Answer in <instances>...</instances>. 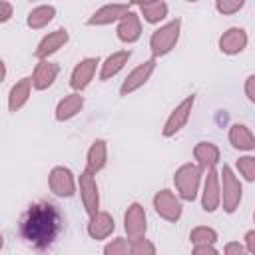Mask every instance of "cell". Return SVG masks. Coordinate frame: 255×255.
Returning a JSON list of instances; mask_svg holds the SVG:
<instances>
[{"label":"cell","instance_id":"3","mask_svg":"<svg viewBox=\"0 0 255 255\" xmlns=\"http://www.w3.org/2000/svg\"><path fill=\"white\" fill-rule=\"evenodd\" d=\"M179 34H181V20L179 18H173V20L165 22L163 26H159L157 30H153L149 36V50H151L153 58L157 60L161 56H167L175 48Z\"/></svg>","mask_w":255,"mask_h":255},{"label":"cell","instance_id":"34","mask_svg":"<svg viewBox=\"0 0 255 255\" xmlns=\"http://www.w3.org/2000/svg\"><path fill=\"white\" fill-rule=\"evenodd\" d=\"M245 96L251 104H255V74L247 76V80H245Z\"/></svg>","mask_w":255,"mask_h":255},{"label":"cell","instance_id":"7","mask_svg":"<svg viewBox=\"0 0 255 255\" xmlns=\"http://www.w3.org/2000/svg\"><path fill=\"white\" fill-rule=\"evenodd\" d=\"M153 209L155 213L169 221V223H175L179 221L181 213H183V207H181V199L179 195H175L171 189H159L155 195H153Z\"/></svg>","mask_w":255,"mask_h":255},{"label":"cell","instance_id":"26","mask_svg":"<svg viewBox=\"0 0 255 255\" xmlns=\"http://www.w3.org/2000/svg\"><path fill=\"white\" fill-rule=\"evenodd\" d=\"M137 8H139V14L143 16V20H145L147 24H159L161 20H165V16H167V12H169L167 2H163V0L139 2Z\"/></svg>","mask_w":255,"mask_h":255},{"label":"cell","instance_id":"20","mask_svg":"<svg viewBox=\"0 0 255 255\" xmlns=\"http://www.w3.org/2000/svg\"><path fill=\"white\" fill-rule=\"evenodd\" d=\"M84 104H86L84 96L78 94V92H72V94L64 96V98L58 102L56 112H54V118H56L58 122H70L72 118H76V116L82 112Z\"/></svg>","mask_w":255,"mask_h":255},{"label":"cell","instance_id":"23","mask_svg":"<svg viewBox=\"0 0 255 255\" xmlns=\"http://www.w3.org/2000/svg\"><path fill=\"white\" fill-rule=\"evenodd\" d=\"M129 58H131V52H129V50L112 52V54L102 62V66H100V80L106 82V80L118 76V74L126 68V64H128Z\"/></svg>","mask_w":255,"mask_h":255},{"label":"cell","instance_id":"33","mask_svg":"<svg viewBox=\"0 0 255 255\" xmlns=\"http://www.w3.org/2000/svg\"><path fill=\"white\" fill-rule=\"evenodd\" d=\"M14 16V6L8 0H0V24L8 22Z\"/></svg>","mask_w":255,"mask_h":255},{"label":"cell","instance_id":"19","mask_svg":"<svg viewBox=\"0 0 255 255\" xmlns=\"http://www.w3.org/2000/svg\"><path fill=\"white\" fill-rule=\"evenodd\" d=\"M193 159L203 171H209L217 167L221 159V151L213 141H197L193 147Z\"/></svg>","mask_w":255,"mask_h":255},{"label":"cell","instance_id":"1","mask_svg":"<svg viewBox=\"0 0 255 255\" xmlns=\"http://www.w3.org/2000/svg\"><path fill=\"white\" fill-rule=\"evenodd\" d=\"M62 231V215L48 201L32 203L20 217V235L34 249L50 247Z\"/></svg>","mask_w":255,"mask_h":255},{"label":"cell","instance_id":"25","mask_svg":"<svg viewBox=\"0 0 255 255\" xmlns=\"http://www.w3.org/2000/svg\"><path fill=\"white\" fill-rule=\"evenodd\" d=\"M56 16V6L52 4H40V6H34L28 16H26V24L28 28L32 30H42L44 26H48Z\"/></svg>","mask_w":255,"mask_h":255},{"label":"cell","instance_id":"14","mask_svg":"<svg viewBox=\"0 0 255 255\" xmlns=\"http://www.w3.org/2000/svg\"><path fill=\"white\" fill-rule=\"evenodd\" d=\"M128 12H131V4H104L88 18L86 24L88 26H108V24L120 22Z\"/></svg>","mask_w":255,"mask_h":255},{"label":"cell","instance_id":"30","mask_svg":"<svg viewBox=\"0 0 255 255\" xmlns=\"http://www.w3.org/2000/svg\"><path fill=\"white\" fill-rule=\"evenodd\" d=\"M131 243V251L129 255H157V249H155V243L141 237V239H135V241H129Z\"/></svg>","mask_w":255,"mask_h":255},{"label":"cell","instance_id":"36","mask_svg":"<svg viewBox=\"0 0 255 255\" xmlns=\"http://www.w3.org/2000/svg\"><path fill=\"white\" fill-rule=\"evenodd\" d=\"M245 249L249 251V255H255V229H249L245 233Z\"/></svg>","mask_w":255,"mask_h":255},{"label":"cell","instance_id":"10","mask_svg":"<svg viewBox=\"0 0 255 255\" xmlns=\"http://www.w3.org/2000/svg\"><path fill=\"white\" fill-rule=\"evenodd\" d=\"M78 189H80V197H82V205L84 211L88 213V217L96 215L100 211V191H98V183L96 177L90 171H82L78 177Z\"/></svg>","mask_w":255,"mask_h":255},{"label":"cell","instance_id":"12","mask_svg":"<svg viewBox=\"0 0 255 255\" xmlns=\"http://www.w3.org/2000/svg\"><path fill=\"white\" fill-rule=\"evenodd\" d=\"M153 72H155V58L151 56L149 60L137 64V66L126 76V80H124L122 86H120V94H122V96H129V94H133L135 90H139V88L151 78Z\"/></svg>","mask_w":255,"mask_h":255},{"label":"cell","instance_id":"35","mask_svg":"<svg viewBox=\"0 0 255 255\" xmlns=\"http://www.w3.org/2000/svg\"><path fill=\"white\" fill-rule=\"evenodd\" d=\"M191 255H219V251L215 249V245H195Z\"/></svg>","mask_w":255,"mask_h":255},{"label":"cell","instance_id":"18","mask_svg":"<svg viewBox=\"0 0 255 255\" xmlns=\"http://www.w3.org/2000/svg\"><path fill=\"white\" fill-rule=\"evenodd\" d=\"M116 34H118V38H120L122 42H126V44L137 42L139 36H141V16H139L137 12H133V10L128 12V14L118 22Z\"/></svg>","mask_w":255,"mask_h":255},{"label":"cell","instance_id":"28","mask_svg":"<svg viewBox=\"0 0 255 255\" xmlns=\"http://www.w3.org/2000/svg\"><path fill=\"white\" fill-rule=\"evenodd\" d=\"M235 169L245 181H255V155H241L235 161Z\"/></svg>","mask_w":255,"mask_h":255},{"label":"cell","instance_id":"5","mask_svg":"<svg viewBox=\"0 0 255 255\" xmlns=\"http://www.w3.org/2000/svg\"><path fill=\"white\" fill-rule=\"evenodd\" d=\"M195 106V94H189L187 98H183L167 116L163 128H161V135L163 137H173L177 131H181L185 128V124L191 118V110Z\"/></svg>","mask_w":255,"mask_h":255},{"label":"cell","instance_id":"11","mask_svg":"<svg viewBox=\"0 0 255 255\" xmlns=\"http://www.w3.org/2000/svg\"><path fill=\"white\" fill-rule=\"evenodd\" d=\"M98 66H102V62H100L98 58H84V60H80V62L74 66L72 74H70V88H72L74 92L82 94V92L92 84V80L96 78Z\"/></svg>","mask_w":255,"mask_h":255},{"label":"cell","instance_id":"2","mask_svg":"<svg viewBox=\"0 0 255 255\" xmlns=\"http://www.w3.org/2000/svg\"><path fill=\"white\" fill-rule=\"evenodd\" d=\"M203 169L189 161V163H181L175 173H173V185L177 189L179 199L183 201H195L197 195L201 193V185H203Z\"/></svg>","mask_w":255,"mask_h":255},{"label":"cell","instance_id":"29","mask_svg":"<svg viewBox=\"0 0 255 255\" xmlns=\"http://www.w3.org/2000/svg\"><path fill=\"white\" fill-rule=\"evenodd\" d=\"M131 243L126 237H116L104 245V255H129Z\"/></svg>","mask_w":255,"mask_h":255},{"label":"cell","instance_id":"9","mask_svg":"<svg viewBox=\"0 0 255 255\" xmlns=\"http://www.w3.org/2000/svg\"><path fill=\"white\" fill-rule=\"evenodd\" d=\"M201 207L207 213H213L221 207V181H219V171L209 169L203 175V185H201Z\"/></svg>","mask_w":255,"mask_h":255},{"label":"cell","instance_id":"15","mask_svg":"<svg viewBox=\"0 0 255 255\" xmlns=\"http://www.w3.org/2000/svg\"><path fill=\"white\" fill-rule=\"evenodd\" d=\"M247 42H249L247 32H245L243 28H239V26H231V28H227V30L219 36L217 46H219V50H221L223 54L235 56V54H241V52L247 48Z\"/></svg>","mask_w":255,"mask_h":255},{"label":"cell","instance_id":"8","mask_svg":"<svg viewBox=\"0 0 255 255\" xmlns=\"http://www.w3.org/2000/svg\"><path fill=\"white\" fill-rule=\"evenodd\" d=\"M124 231L128 235L129 241H135V239H141L145 237V231H147V215H145V209L141 203L133 201L128 205L126 213H124Z\"/></svg>","mask_w":255,"mask_h":255},{"label":"cell","instance_id":"6","mask_svg":"<svg viewBox=\"0 0 255 255\" xmlns=\"http://www.w3.org/2000/svg\"><path fill=\"white\" fill-rule=\"evenodd\" d=\"M48 187L54 195L58 197H74L76 191H78V179L76 175L72 173L70 167H64V165H56L52 167L50 175H48Z\"/></svg>","mask_w":255,"mask_h":255},{"label":"cell","instance_id":"17","mask_svg":"<svg viewBox=\"0 0 255 255\" xmlns=\"http://www.w3.org/2000/svg\"><path fill=\"white\" fill-rule=\"evenodd\" d=\"M60 74V66L56 62H50V60H38V64L34 66V72H32V86L34 90H48L56 78Z\"/></svg>","mask_w":255,"mask_h":255},{"label":"cell","instance_id":"37","mask_svg":"<svg viewBox=\"0 0 255 255\" xmlns=\"http://www.w3.org/2000/svg\"><path fill=\"white\" fill-rule=\"evenodd\" d=\"M253 223H255V211H253Z\"/></svg>","mask_w":255,"mask_h":255},{"label":"cell","instance_id":"4","mask_svg":"<svg viewBox=\"0 0 255 255\" xmlns=\"http://www.w3.org/2000/svg\"><path fill=\"white\" fill-rule=\"evenodd\" d=\"M219 181H221V207L225 213H235L243 199V185L229 165H223L219 169Z\"/></svg>","mask_w":255,"mask_h":255},{"label":"cell","instance_id":"32","mask_svg":"<svg viewBox=\"0 0 255 255\" xmlns=\"http://www.w3.org/2000/svg\"><path fill=\"white\" fill-rule=\"evenodd\" d=\"M223 255H249V251L245 249L243 243H239V241H229V243H225V247H223Z\"/></svg>","mask_w":255,"mask_h":255},{"label":"cell","instance_id":"27","mask_svg":"<svg viewBox=\"0 0 255 255\" xmlns=\"http://www.w3.org/2000/svg\"><path fill=\"white\" fill-rule=\"evenodd\" d=\"M219 239L217 231L213 227H207V225H197L189 231V241L191 245H215Z\"/></svg>","mask_w":255,"mask_h":255},{"label":"cell","instance_id":"16","mask_svg":"<svg viewBox=\"0 0 255 255\" xmlns=\"http://www.w3.org/2000/svg\"><path fill=\"white\" fill-rule=\"evenodd\" d=\"M114 229H116V221L108 211H98L88 219V225H86V231L94 241L108 239L114 233Z\"/></svg>","mask_w":255,"mask_h":255},{"label":"cell","instance_id":"31","mask_svg":"<svg viewBox=\"0 0 255 255\" xmlns=\"http://www.w3.org/2000/svg\"><path fill=\"white\" fill-rule=\"evenodd\" d=\"M243 6H245V0H217L215 2V10L223 16H231L239 12Z\"/></svg>","mask_w":255,"mask_h":255},{"label":"cell","instance_id":"13","mask_svg":"<svg viewBox=\"0 0 255 255\" xmlns=\"http://www.w3.org/2000/svg\"><path fill=\"white\" fill-rule=\"evenodd\" d=\"M68 40H70V34H68L66 28H56V30L48 32V34L40 40V44L36 46L34 58H36V60H48L52 54H56L60 48H64V46L68 44Z\"/></svg>","mask_w":255,"mask_h":255},{"label":"cell","instance_id":"21","mask_svg":"<svg viewBox=\"0 0 255 255\" xmlns=\"http://www.w3.org/2000/svg\"><path fill=\"white\" fill-rule=\"evenodd\" d=\"M32 78H20L12 88H10V92H8V110L12 112V114H16V112H20L26 104H28V100H30V96H32Z\"/></svg>","mask_w":255,"mask_h":255},{"label":"cell","instance_id":"22","mask_svg":"<svg viewBox=\"0 0 255 255\" xmlns=\"http://www.w3.org/2000/svg\"><path fill=\"white\" fill-rule=\"evenodd\" d=\"M108 163V143L106 139H94L86 153V171L92 175L100 173Z\"/></svg>","mask_w":255,"mask_h":255},{"label":"cell","instance_id":"24","mask_svg":"<svg viewBox=\"0 0 255 255\" xmlns=\"http://www.w3.org/2000/svg\"><path fill=\"white\" fill-rule=\"evenodd\" d=\"M229 143L239 151L255 149V135L245 124H233L229 128Z\"/></svg>","mask_w":255,"mask_h":255}]
</instances>
